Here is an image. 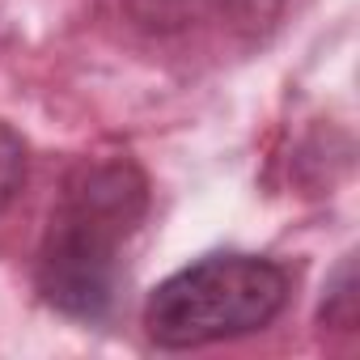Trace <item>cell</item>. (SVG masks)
<instances>
[{"label":"cell","mask_w":360,"mask_h":360,"mask_svg":"<svg viewBox=\"0 0 360 360\" xmlns=\"http://www.w3.org/2000/svg\"><path fill=\"white\" fill-rule=\"evenodd\" d=\"M148 217V178L131 157L81 161L47 217L34 284L51 309L102 322L123 284V255Z\"/></svg>","instance_id":"1"},{"label":"cell","mask_w":360,"mask_h":360,"mask_svg":"<svg viewBox=\"0 0 360 360\" xmlns=\"http://www.w3.org/2000/svg\"><path fill=\"white\" fill-rule=\"evenodd\" d=\"M292 297L284 263L263 255H208L161 280L144 301V335L165 352H191L267 330Z\"/></svg>","instance_id":"2"},{"label":"cell","mask_w":360,"mask_h":360,"mask_svg":"<svg viewBox=\"0 0 360 360\" xmlns=\"http://www.w3.org/2000/svg\"><path fill=\"white\" fill-rule=\"evenodd\" d=\"M301 0H119L136 39L174 56H238L263 47Z\"/></svg>","instance_id":"3"},{"label":"cell","mask_w":360,"mask_h":360,"mask_svg":"<svg viewBox=\"0 0 360 360\" xmlns=\"http://www.w3.org/2000/svg\"><path fill=\"white\" fill-rule=\"evenodd\" d=\"M26 165H30L26 140H22L5 119H0V212L18 200V191H22V183H26Z\"/></svg>","instance_id":"4"}]
</instances>
